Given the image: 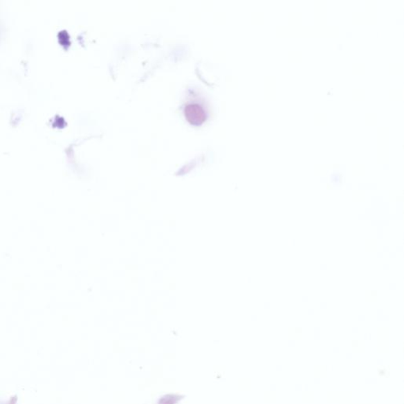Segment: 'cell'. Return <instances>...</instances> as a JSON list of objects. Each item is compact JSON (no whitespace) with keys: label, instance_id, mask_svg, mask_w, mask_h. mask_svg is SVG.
I'll return each instance as SVG.
<instances>
[{"label":"cell","instance_id":"1","mask_svg":"<svg viewBox=\"0 0 404 404\" xmlns=\"http://www.w3.org/2000/svg\"><path fill=\"white\" fill-rule=\"evenodd\" d=\"M199 108H200V107L195 106V105H192V106L187 107V109H189L190 111H194V115L187 116L190 121H192V122H199V123L201 121H203L204 114H203V112L200 111Z\"/></svg>","mask_w":404,"mask_h":404}]
</instances>
